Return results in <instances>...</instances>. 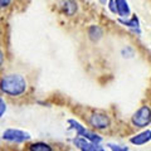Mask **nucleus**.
Masks as SVG:
<instances>
[{
    "instance_id": "nucleus-13",
    "label": "nucleus",
    "mask_w": 151,
    "mask_h": 151,
    "mask_svg": "<svg viewBox=\"0 0 151 151\" xmlns=\"http://www.w3.org/2000/svg\"><path fill=\"white\" fill-rule=\"evenodd\" d=\"M110 147L111 151H129L127 146H122V145H116V144H108L107 145Z\"/></svg>"
},
{
    "instance_id": "nucleus-15",
    "label": "nucleus",
    "mask_w": 151,
    "mask_h": 151,
    "mask_svg": "<svg viewBox=\"0 0 151 151\" xmlns=\"http://www.w3.org/2000/svg\"><path fill=\"white\" fill-rule=\"evenodd\" d=\"M6 112V102L0 98V117H3V115Z\"/></svg>"
},
{
    "instance_id": "nucleus-3",
    "label": "nucleus",
    "mask_w": 151,
    "mask_h": 151,
    "mask_svg": "<svg viewBox=\"0 0 151 151\" xmlns=\"http://www.w3.org/2000/svg\"><path fill=\"white\" fill-rule=\"evenodd\" d=\"M88 124L96 130H105V129H108V127H110L111 119L105 112H94L89 116Z\"/></svg>"
},
{
    "instance_id": "nucleus-8",
    "label": "nucleus",
    "mask_w": 151,
    "mask_h": 151,
    "mask_svg": "<svg viewBox=\"0 0 151 151\" xmlns=\"http://www.w3.org/2000/svg\"><path fill=\"white\" fill-rule=\"evenodd\" d=\"M116 6H117V15L126 19L130 17L131 10L127 1H125V0H116Z\"/></svg>"
},
{
    "instance_id": "nucleus-11",
    "label": "nucleus",
    "mask_w": 151,
    "mask_h": 151,
    "mask_svg": "<svg viewBox=\"0 0 151 151\" xmlns=\"http://www.w3.org/2000/svg\"><path fill=\"white\" fill-rule=\"evenodd\" d=\"M29 151H53V149L47 142H34L29 145Z\"/></svg>"
},
{
    "instance_id": "nucleus-16",
    "label": "nucleus",
    "mask_w": 151,
    "mask_h": 151,
    "mask_svg": "<svg viewBox=\"0 0 151 151\" xmlns=\"http://www.w3.org/2000/svg\"><path fill=\"white\" fill-rule=\"evenodd\" d=\"M3 63H4V53H3V50L0 49V68H1Z\"/></svg>"
},
{
    "instance_id": "nucleus-14",
    "label": "nucleus",
    "mask_w": 151,
    "mask_h": 151,
    "mask_svg": "<svg viewBox=\"0 0 151 151\" xmlns=\"http://www.w3.org/2000/svg\"><path fill=\"white\" fill-rule=\"evenodd\" d=\"M108 9L111 10V13L117 14V6H116V0H110L108 1Z\"/></svg>"
},
{
    "instance_id": "nucleus-1",
    "label": "nucleus",
    "mask_w": 151,
    "mask_h": 151,
    "mask_svg": "<svg viewBox=\"0 0 151 151\" xmlns=\"http://www.w3.org/2000/svg\"><path fill=\"white\" fill-rule=\"evenodd\" d=\"M27 88H28V82L22 74L10 73L4 76L0 79V89H1V92L10 97L22 96L23 93H25Z\"/></svg>"
},
{
    "instance_id": "nucleus-12",
    "label": "nucleus",
    "mask_w": 151,
    "mask_h": 151,
    "mask_svg": "<svg viewBox=\"0 0 151 151\" xmlns=\"http://www.w3.org/2000/svg\"><path fill=\"white\" fill-rule=\"evenodd\" d=\"M63 8H64V12L67 15H73V14L77 12L78 6H77V3H74V1H65Z\"/></svg>"
},
{
    "instance_id": "nucleus-4",
    "label": "nucleus",
    "mask_w": 151,
    "mask_h": 151,
    "mask_svg": "<svg viewBox=\"0 0 151 151\" xmlns=\"http://www.w3.org/2000/svg\"><path fill=\"white\" fill-rule=\"evenodd\" d=\"M3 140L9 141V142H15V144H22L25 141L30 140V135L28 132L18 129H8L4 131L3 134Z\"/></svg>"
},
{
    "instance_id": "nucleus-6",
    "label": "nucleus",
    "mask_w": 151,
    "mask_h": 151,
    "mask_svg": "<svg viewBox=\"0 0 151 151\" xmlns=\"http://www.w3.org/2000/svg\"><path fill=\"white\" fill-rule=\"evenodd\" d=\"M150 141H151V130H145L130 139V142L135 146H142L150 142Z\"/></svg>"
},
{
    "instance_id": "nucleus-10",
    "label": "nucleus",
    "mask_w": 151,
    "mask_h": 151,
    "mask_svg": "<svg viewBox=\"0 0 151 151\" xmlns=\"http://www.w3.org/2000/svg\"><path fill=\"white\" fill-rule=\"evenodd\" d=\"M68 124H69V127H70V129L76 131V137H82L83 134H84V132H86V130H87L86 127L82 126L78 121L72 120V119L68 120Z\"/></svg>"
},
{
    "instance_id": "nucleus-17",
    "label": "nucleus",
    "mask_w": 151,
    "mask_h": 151,
    "mask_svg": "<svg viewBox=\"0 0 151 151\" xmlns=\"http://www.w3.org/2000/svg\"><path fill=\"white\" fill-rule=\"evenodd\" d=\"M10 3L12 1H9V0H6V1H4V0H3V1H0V6H8Z\"/></svg>"
},
{
    "instance_id": "nucleus-5",
    "label": "nucleus",
    "mask_w": 151,
    "mask_h": 151,
    "mask_svg": "<svg viewBox=\"0 0 151 151\" xmlns=\"http://www.w3.org/2000/svg\"><path fill=\"white\" fill-rule=\"evenodd\" d=\"M73 144L81 151H105L103 146L97 145V144H92V142H89V141L84 140L82 137H76L73 140Z\"/></svg>"
},
{
    "instance_id": "nucleus-9",
    "label": "nucleus",
    "mask_w": 151,
    "mask_h": 151,
    "mask_svg": "<svg viewBox=\"0 0 151 151\" xmlns=\"http://www.w3.org/2000/svg\"><path fill=\"white\" fill-rule=\"evenodd\" d=\"M103 32L98 25H91L88 28V37L92 42H98L102 38Z\"/></svg>"
},
{
    "instance_id": "nucleus-2",
    "label": "nucleus",
    "mask_w": 151,
    "mask_h": 151,
    "mask_svg": "<svg viewBox=\"0 0 151 151\" xmlns=\"http://www.w3.org/2000/svg\"><path fill=\"white\" fill-rule=\"evenodd\" d=\"M132 125L136 127H146L151 122V108L149 106H141L137 111L134 113L131 119Z\"/></svg>"
},
{
    "instance_id": "nucleus-7",
    "label": "nucleus",
    "mask_w": 151,
    "mask_h": 151,
    "mask_svg": "<svg viewBox=\"0 0 151 151\" xmlns=\"http://www.w3.org/2000/svg\"><path fill=\"white\" fill-rule=\"evenodd\" d=\"M119 22L121 24H124L125 27H129L131 28L132 30L137 34H141V30H140V22H139V18L134 15L131 19H119Z\"/></svg>"
}]
</instances>
